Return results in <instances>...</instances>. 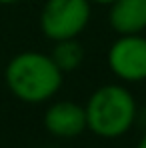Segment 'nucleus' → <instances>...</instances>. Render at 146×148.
<instances>
[{"mask_svg":"<svg viewBox=\"0 0 146 148\" xmlns=\"http://www.w3.org/2000/svg\"><path fill=\"white\" fill-rule=\"evenodd\" d=\"M6 84L22 102L38 104L52 98L62 86V72L42 52H20L6 66Z\"/></svg>","mask_w":146,"mask_h":148,"instance_id":"nucleus-1","label":"nucleus"},{"mask_svg":"<svg viewBox=\"0 0 146 148\" xmlns=\"http://www.w3.org/2000/svg\"><path fill=\"white\" fill-rule=\"evenodd\" d=\"M86 128L102 138L126 134L136 120V102L132 94L118 84L98 88L86 104Z\"/></svg>","mask_w":146,"mask_h":148,"instance_id":"nucleus-2","label":"nucleus"},{"mask_svg":"<svg viewBox=\"0 0 146 148\" xmlns=\"http://www.w3.org/2000/svg\"><path fill=\"white\" fill-rule=\"evenodd\" d=\"M90 20V0H48L40 14L44 36L58 42L76 38Z\"/></svg>","mask_w":146,"mask_h":148,"instance_id":"nucleus-3","label":"nucleus"},{"mask_svg":"<svg viewBox=\"0 0 146 148\" xmlns=\"http://www.w3.org/2000/svg\"><path fill=\"white\" fill-rule=\"evenodd\" d=\"M108 66L122 80H146V38L124 34L108 50Z\"/></svg>","mask_w":146,"mask_h":148,"instance_id":"nucleus-4","label":"nucleus"},{"mask_svg":"<svg viewBox=\"0 0 146 148\" xmlns=\"http://www.w3.org/2000/svg\"><path fill=\"white\" fill-rule=\"evenodd\" d=\"M44 126L58 138H74L86 128V110L70 100L56 102L44 114Z\"/></svg>","mask_w":146,"mask_h":148,"instance_id":"nucleus-5","label":"nucleus"},{"mask_svg":"<svg viewBox=\"0 0 146 148\" xmlns=\"http://www.w3.org/2000/svg\"><path fill=\"white\" fill-rule=\"evenodd\" d=\"M108 20L118 34H138L146 28V0H114Z\"/></svg>","mask_w":146,"mask_h":148,"instance_id":"nucleus-6","label":"nucleus"},{"mask_svg":"<svg viewBox=\"0 0 146 148\" xmlns=\"http://www.w3.org/2000/svg\"><path fill=\"white\" fill-rule=\"evenodd\" d=\"M50 58L60 68V72H72L84 60V48L76 38L58 40L54 50H52V54H50Z\"/></svg>","mask_w":146,"mask_h":148,"instance_id":"nucleus-7","label":"nucleus"},{"mask_svg":"<svg viewBox=\"0 0 146 148\" xmlns=\"http://www.w3.org/2000/svg\"><path fill=\"white\" fill-rule=\"evenodd\" d=\"M138 148H146V134L140 138V142H138Z\"/></svg>","mask_w":146,"mask_h":148,"instance_id":"nucleus-8","label":"nucleus"},{"mask_svg":"<svg viewBox=\"0 0 146 148\" xmlns=\"http://www.w3.org/2000/svg\"><path fill=\"white\" fill-rule=\"evenodd\" d=\"M90 2H98V4H112L114 0H90Z\"/></svg>","mask_w":146,"mask_h":148,"instance_id":"nucleus-9","label":"nucleus"},{"mask_svg":"<svg viewBox=\"0 0 146 148\" xmlns=\"http://www.w3.org/2000/svg\"><path fill=\"white\" fill-rule=\"evenodd\" d=\"M14 2H18V0H0V4H14Z\"/></svg>","mask_w":146,"mask_h":148,"instance_id":"nucleus-10","label":"nucleus"}]
</instances>
